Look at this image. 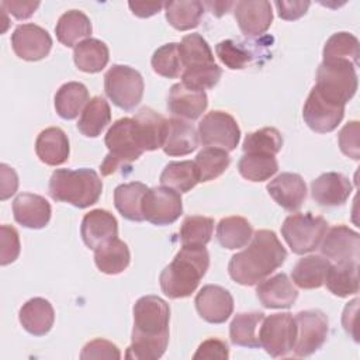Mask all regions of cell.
<instances>
[{
  "instance_id": "6da1fadb",
  "label": "cell",
  "mask_w": 360,
  "mask_h": 360,
  "mask_svg": "<svg viewBox=\"0 0 360 360\" xmlns=\"http://www.w3.org/2000/svg\"><path fill=\"white\" fill-rule=\"evenodd\" d=\"M169 304L158 295L141 297L134 305V328L125 357L158 360L169 343Z\"/></svg>"
},
{
  "instance_id": "7a4b0ae2",
  "label": "cell",
  "mask_w": 360,
  "mask_h": 360,
  "mask_svg": "<svg viewBox=\"0 0 360 360\" xmlns=\"http://www.w3.org/2000/svg\"><path fill=\"white\" fill-rule=\"evenodd\" d=\"M285 259L287 250L277 235L269 229H259L252 235L248 248L231 257L228 271L238 284L255 285L281 267Z\"/></svg>"
},
{
  "instance_id": "3957f363",
  "label": "cell",
  "mask_w": 360,
  "mask_h": 360,
  "mask_svg": "<svg viewBox=\"0 0 360 360\" xmlns=\"http://www.w3.org/2000/svg\"><path fill=\"white\" fill-rule=\"evenodd\" d=\"M208 266L210 255L204 246H183L160 273L159 283L163 294L172 300L190 297Z\"/></svg>"
},
{
  "instance_id": "277c9868",
  "label": "cell",
  "mask_w": 360,
  "mask_h": 360,
  "mask_svg": "<svg viewBox=\"0 0 360 360\" xmlns=\"http://www.w3.org/2000/svg\"><path fill=\"white\" fill-rule=\"evenodd\" d=\"M183 63L181 83L188 87L212 89L222 76V69L215 63L208 42L200 34H188L179 44Z\"/></svg>"
},
{
  "instance_id": "5b68a950",
  "label": "cell",
  "mask_w": 360,
  "mask_h": 360,
  "mask_svg": "<svg viewBox=\"0 0 360 360\" xmlns=\"http://www.w3.org/2000/svg\"><path fill=\"white\" fill-rule=\"evenodd\" d=\"M103 191V181L91 169H58L49 180V195L55 201L69 202L77 208L96 204Z\"/></svg>"
},
{
  "instance_id": "8992f818",
  "label": "cell",
  "mask_w": 360,
  "mask_h": 360,
  "mask_svg": "<svg viewBox=\"0 0 360 360\" xmlns=\"http://www.w3.org/2000/svg\"><path fill=\"white\" fill-rule=\"evenodd\" d=\"M104 143L108 149L107 156L100 165L103 176L112 174L120 166H125L145 152L141 143L138 127L134 118L124 117L117 120L105 134Z\"/></svg>"
},
{
  "instance_id": "52a82bcc",
  "label": "cell",
  "mask_w": 360,
  "mask_h": 360,
  "mask_svg": "<svg viewBox=\"0 0 360 360\" xmlns=\"http://www.w3.org/2000/svg\"><path fill=\"white\" fill-rule=\"evenodd\" d=\"M315 87L332 101L346 105L357 90L356 66L346 60H323L316 70Z\"/></svg>"
},
{
  "instance_id": "ba28073f",
  "label": "cell",
  "mask_w": 360,
  "mask_h": 360,
  "mask_svg": "<svg viewBox=\"0 0 360 360\" xmlns=\"http://www.w3.org/2000/svg\"><path fill=\"white\" fill-rule=\"evenodd\" d=\"M328 231V222L311 212L292 214L281 225V235L295 255L315 250Z\"/></svg>"
},
{
  "instance_id": "9c48e42d",
  "label": "cell",
  "mask_w": 360,
  "mask_h": 360,
  "mask_svg": "<svg viewBox=\"0 0 360 360\" xmlns=\"http://www.w3.org/2000/svg\"><path fill=\"white\" fill-rule=\"evenodd\" d=\"M143 79L138 70L127 65H112L104 76L108 98L125 111L134 110L143 96Z\"/></svg>"
},
{
  "instance_id": "30bf717a",
  "label": "cell",
  "mask_w": 360,
  "mask_h": 360,
  "mask_svg": "<svg viewBox=\"0 0 360 360\" xmlns=\"http://www.w3.org/2000/svg\"><path fill=\"white\" fill-rule=\"evenodd\" d=\"M295 339L297 325L291 314L281 312L264 316L259 328V342L267 354L271 357L287 356L294 349Z\"/></svg>"
},
{
  "instance_id": "8fae6325",
  "label": "cell",
  "mask_w": 360,
  "mask_h": 360,
  "mask_svg": "<svg viewBox=\"0 0 360 360\" xmlns=\"http://www.w3.org/2000/svg\"><path fill=\"white\" fill-rule=\"evenodd\" d=\"M198 136L202 145L233 150L240 139V128L236 120L225 111H211L198 124Z\"/></svg>"
},
{
  "instance_id": "7c38bea8",
  "label": "cell",
  "mask_w": 360,
  "mask_h": 360,
  "mask_svg": "<svg viewBox=\"0 0 360 360\" xmlns=\"http://www.w3.org/2000/svg\"><path fill=\"white\" fill-rule=\"evenodd\" d=\"M294 319L297 325L294 353L298 357H307L325 343L329 332L328 316L319 309H307L298 312Z\"/></svg>"
},
{
  "instance_id": "4fadbf2b",
  "label": "cell",
  "mask_w": 360,
  "mask_h": 360,
  "mask_svg": "<svg viewBox=\"0 0 360 360\" xmlns=\"http://www.w3.org/2000/svg\"><path fill=\"white\" fill-rule=\"evenodd\" d=\"M183 212L180 193L160 186L148 188L142 200V214L153 225H170L179 219Z\"/></svg>"
},
{
  "instance_id": "5bb4252c",
  "label": "cell",
  "mask_w": 360,
  "mask_h": 360,
  "mask_svg": "<svg viewBox=\"0 0 360 360\" xmlns=\"http://www.w3.org/2000/svg\"><path fill=\"white\" fill-rule=\"evenodd\" d=\"M345 115V105L325 97L315 86L302 108L305 124L315 132L326 134L338 128Z\"/></svg>"
},
{
  "instance_id": "9a60e30c",
  "label": "cell",
  "mask_w": 360,
  "mask_h": 360,
  "mask_svg": "<svg viewBox=\"0 0 360 360\" xmlns=\"http://www.w3.org/2000/svg\"><path fill=\"white\" fill-rule=\"evenodd\" d=\"M11 46L20 59L35 62L48 56L52 48V38L45 28L27 22L14 30L11 35Z\"/></svg>"
},
{
  "instance_id": "2e32d148",
  "label": "cell",
  "mask_w": 360,
  "mask_h": 360,
  "mask_svg": "<svg viewBox=\"0 0 360 360\" xmlns=\"http://www.w3.org/2000/svg\"><path fill=\"white\" fill-rule=\"evenodd\" d=\"M198 315L210 323H224L233 312V298L221 285L207 284L194 300Z\"/></svg>"
},
{
  "instance_id": "e0dca14e",
  "label": "cell",
  "mask_w": 360,
  "mask_h": 360,
  "mask_svg": "<svg viewBox=\"0 0 360 360\" xmlns=\"http://www.w3.org/2000/svg\"><path fill=\"white\" fill-rule=\"evenodd\" d=\"M360 236L356 231L346 225H338L326 231L322 242L321 252L336 263L340 262H357L359 263Z\"/></svg>"
},
{
  "instance_id": "ac0fdd59",
  "label": "cell",
  "mask_w": 360,
  "mask_h": 360,
  "mask_svg": "<svg viewBox=\"0 0 360 360\" xmlns=\"http://www.w3.org/2000/svg\"><path fill=\"white\" fill-rule=\"evenodd\" d=\"M208 98L204 90L193 89L184 83H176L170 87L167 96V110L181 120H197L207 108Z\"/></svg>"
},
{
  "instance_id": "d6986e66",
  "label": "cell",
  "mask_w": 360,
  "mask_h": 360,
  "mask_svg": "<svg viewBox=\"0 0 360 360\" xmlns=\"http://www.w3.org/2000/svg\"><path fill=\"white\" fill-rule=\"evenodd\" d=\"M233 15L240 31L245 35H262L269 30L273 21L271 4L266 0L236 1Z\"/></svg>"
},
{
  "instance_id": "ffe728a7",
  "label": "cell",
  "mask_w": 360,
  "mask_h": 360,
  "mask_svg": "<svg viewBox=\"0 0 360 360\" xmlns=\"http://www.w3.org/2000/svg\"><path fill=\"white\" fill-rule=\"evenodd\" d=\"M80 233L89 249H97L100 245L118 236V222L107 210H93L83 217Z\"/></svg>"
},
{
  "instance_id": "44dd1931",
  "label": "cell",
  "mask_w": 360,
  "mask_h": 360,
  "mask_svg": "<svg viewBox=\"0 0 360 360\" xmlns=\"http://www.w3.org/2000/svg\"><path fill=\"white\" fill-rule=\"evenodd\" d=\"M14 219L31 229H41L51 219V204L42 195L32 193H21L13 201Z\"/></svg>"
},
{
  "instance_id": "7402d4cb",
  "label": "cell",
  "mask_w": 360,
  "mask_h": 360,
  "mask_svg": "<svg viewBox=\"0 0 360 360\" xmlns=\"http://www.w3.org/2000/svg\"><path fill=\"white\" fill-rule=\"evenodd\" d=\"M270 197L284 210L297 211L307 197L304 179L297 173H281L267 184Z\"/></svg>"
},
{
  "instance_id": "603a6c76",
  "label": "cell",
  "mask_w": 360,
  "mask_h": 360,
  "mask_svg": "<svg viewBox=\"0 0 360 360\" xmlns=\"http://www.w3.org/2000/svg\"><path fill=\"white\" fill-rule=\"evenodd\" d=\"M256 295L264 308L283 309L292 307L298 291L285 273H278L260 281L256 287Z\"/></svg>"
},
{
  "instance_id": "cb8c5ba5",
  "label": "cell",
  "mask_w": 360,
  "mask_h": 360,
  "mask_svg": "<svg viewBox=\"0 0 360 360\" xmlns=\"http://www.w3.org/2000/svg\"><path fill=\"white\" fill-rule=\"evenodd\" d=\"M352 190L353 186L350 180L336 172L323 173L311 183L312 198L318 204L326 207L342 205L352 194Z\"/></svg>"
},
{
  "instance_id": "d4e9b609",
  "label": "cell",
  "mask_w": 360,
  "mask_h": 360,
  "mask_svg": "<svg viewBox=\"0 0 360 360\" xmlns=\"http://www.w3.org/2000/svg\"><path fill=\"white\" fill-rule=\"evenodd\" d=\"M18 319L28 333L34 336H44L53 326L55 311L48 300L35 297L21 307Z\"/></svg>"
},
{
  "instance_id": "484cf974",
  "label": "cell",
  "mask_w": 360,
  "mask_h": 360,
  "mask_svg": "<svg viewBox=\"0 0 360 360\" xmlns=\"http://www.w3.org/2000/svg\"><path fill=\"white\" fill-rule=\"evenodd\" d=\"M69 139L58 127H49L37 136L35 153L48 166L63 165L69 159Z\"/></svg>"
},
{
  "instance_id": "4316f807",
  "label": "cell",
  "mask_w": 360,
  "mask_h": 360,
  "mask_svg": "<svg viewBox=\"0 0 360 360\" xmlns=\"http://www.w3.org/2000/svg\"><path fill=\"white\" fill-rule=\"evenodd\" d=\"M198 146V132L194 125L181 120H167L166 138L163 143V152L169 156H184L194 152Z\"/></svg>"
},
{
  "instance_id": "83f0119b",
  "label": "cell",
  "mask_w": 360,
  "mask_h": 360,
  "mask_svg": "<svg viewBox=\"0 0 360 360\" xmlns=\"http://www.w3.org/2000/svg\"><path fill=\"white\" fill-rule=\"evenodd\" d=\"M134 120L138 127L143 150H156L163 146L167 129V120L149 107L141 108Z\"/></svg>"
},
{
  "instance_id": "f1b7e54d",
  "label": "cell",
  "mask_w": 360,
  "mask_h": 360,
  "mask_svg": "<svg viewBox=\"0 0 360 360\" xmlns=\"http://www.w3.org/2000/svg\"><path fill=\"white\" fill-rule=\"evenodd\" d=\"M330 267L329 259L319 255H309L300 259L291 271L294 284L304 290L319 288L325 284L326 273Z\"/></svg>"
},
{
  "instance_id": "f546056e",
  "label": "cell",
  "mask_w": 360,
  "mask_h": 360,
  "mask_svg": "<svg viewBox=\"0 0 360 360\" xmlns=\"http://www.w3.org/2000/svg\"><path fill=\"white\" fill-rule=\"evenodd\" d=\"M129 262L128 245L120 238H112L94 249V263L101 273L120 274L129 266Z\"/></svg>"
},
{
  "instance_id": "4dcf8cb0",
  "label": "cell",
  "mask_w": 360,
  "mask_h": 360,
  "mask_svg": "<svg viewBox=\"0 0 360 360\" xmlns=\"http://www.w3.org/2000/svg\"><path fill=\"white\" fill-rule=\"evenodd\" d=\"M108 59V46L97 38H87L79 42L73 49L75 65L86 73L101 72L107 66Z\"/></svg>"
},
{
  "instance_id": "1f68e13d",
  "label": "cell",
  "mask_w": 360,
  "mask_h": 360,
  "mask_svg": "<svg viewBox=\"0 0 360 360\" xmlns=\"http://www.w3.org/2000/svg\"><path fill=\"white\" fill-rule=\"evenodd\" d=\"M90 18L80 10H69L63 13L55 27L56 38L65 46H75L83 38L91 34Z\"/></svg>"
},
{
  "instance_id": "d6a6232c",
  "label": "cell",
  "mask_w": 360,
  "mask_h": 360,
  "mask_svg": "<svg viewBox=\"0 0 360 360\" xmlns=\"http://www.w3.org/2000/svg\"><path fill=\"white\" fill-rule=\"evenodd\" d=\"M146 191L148 187L139 181L120 184L114 190V204L117 211L129 221H143L142 200Z\"/></svg>"
},
{
  "instance_id": "836d02e7",
  "label": "cell",
  "mask_w": 360,
  "mask_h": 360,
  "mask_svg": "<svg viewBox=\"0 0 360 360\" xmlns=\"http://www.w3.org/2000/svg\"><path fill=\"white\" fill-rule=\"evenodd\" d=\"M359 263L340 262L330 264L326 273V287L336 297H349L359 292Z\"/></svg>"
},
{
  "instance_id": "e575fe53",
  "label": "cell",
  "mask_w": 360,
  "mask_h": 360,
  "mask_svg": "<svg viewBox=\"0 0 360 360\" xmlns=\"http://www.w3.org/2000/svg\"><path fill=\"white\" fill-rule=\"evenodd\" d=\"M264 319V314L259 311L236 314L229 325L231 342L243 347H260L259 328Z\"/></svg>"
},
{
  "instance_id": "d590c367",
  "label": "cell",
  "mask_w": 360,
  "mask_h": 360,
  "mask_svg": "<svg viewBox=\"0 0 360 360\" xmlns=\"http://www.w3.org/2000/svg\"><path fill=\"white\" fill-rule=\"evenodd\" d=\"M87 101V87L80 82H68L55 94V110L63 120H73L86 107Z\"/></svg>"
},
{
  "instance_id": "8d00e7d4",
  "label": "cell",
  "mask_w": 360,
  "mask_h": 360,
  "mask_svg": "<svg viewBox=\"0 0 360 360\" xmlns=\"http://www.w3.org/2000/svg\"><path fill=\"white\" fill-rule=\"evenodd\" d=\"M111 121L110 104L100 96L90 98L77 121V129L89 138L98 136Z\"/></svg>"
},
{
  "instance_id": "74e56055",
  "label": "cell",
  "mask_w": 360,
  "mask_h": 360,
  "mask_svg": "<svg viewBox=\"0 0 360 360\" xmlns=\"http://www.w3.org/2000/svg\"><path fill=\"white\" fill-rule=\"evenodd\" d=\"M253 235L252 225L243 217H226L217 225V239L225 249L233 250L246 246Z\"/></svg>"
},
{
  "instance_id": "f35d334b",
  "label": "cell",
  "mask_w": 360,
  "mask_h": 360,
  "mask_svg": "<svg viewBox=\"0 0 360 360\" xmlns=\"http://www.w3.org/2000/svg\"><path fill=\"white\" fill-rule=\"evenodd\" d=\"M167 22L179 30L188 31L200 24L204 14V4L198 0H180L165 3Z\"/></svg>"
},
{
  "instance_id": "ab89813d",
  "label": "cell",
  "mask_w": 360,
  "mask_h": 360,
  "mask_svg": "<svg viewBox=\"0 0 360 360\" xmlns=\"http://www.w3.org/2000/svg\"><path fill=\"white\" fill-rule=\"evenodd\" d=\"M238 170L243 179L259 183L274 176L278 170V163L274 155L245 153L239 159Z\"/></svg>"
},
{
  "instance_id": "60d3db41",
  "label": "cell",
  "mask_w": 360,
  "mask_h": 360,
  "mask_svg": "<svg viewBox=\"0 0 360 360\" xmlns=\"http://www.w3.org/2000/svg\"><path fill=\"white\" fill-rule=\"evenodd\" d=\"M200 181L194 162H170L165 166L160 174V183L165 187L180 193L190 191Z\"/></svg>"
},
{
  "instance_id": "b9f144b4",
  "label": "cell",
  "mask_w": 360,
  "mask_h": 360,
  "mask_svg": "<svg viewBox=\"0 0 360 360\" xmlns=\"http://www.w3.org/2000/svg\"><path fill=\"white\" fill-rule=\"evenodd\" d=\"M231 158L226 150L221 148L208 146L204 148L198 155L195 156L194 165L198 173L200 181H210L221 176L229 166Z\"/></svg>"
},
{
  "instance_id": "7bdbcfd3",
  "label": "cell",
  "mask_w": 360,
  "mask_h": 360,
  "mask_svg": "<svg viewBox=\"0 0 360 360\" xmlns=\"http://www.w3.org/2000/svg\"><path fill=\"white\" fill-rule=\"evenodd\" d=\"M323 60H346L357 66L359 39L345 31L330 35L323 46Z\"/></svg>"
},
{
  "instance_id": "ee69618b",
  "label": "cell",
  "mask_w": 360,
  "mask_h": 360,
  "mask_svg": "<svg viewBox=\"0 0 360 360\" xmlns=\"http://www.w3.org/2000/svg\"><path fill=\"white\" fill-rule=\"evenodd\" d=\"M214 219L202 215L186 217L180 226L183 246H205L212 236Z\"/></svg>"
},
{
  "instance_id": "f6af8a7d",
  "label": "cell",
  "mask_w": 360,
  "mask_h": 360,
  "mask_svg": "<svg viewBox=\"0 0 360 360\" xmlns=\"http://www.w3.org/2000/svg\"><path fill=\"white\" fill-rule=\"evenodd\" d=\"M153 72L167 79H176L183 73V63L179 52V44L170 42L158 48L150 59Z\"/></svg>"
},
{
  "instance_id": "bcb514c9",
  "label": "cell",
  "mask_w": 360,
  "mask_h": 360,
  "mask_svg": "<svg viewBox=\"0 0 360 360\" xmlns=\"http://www.w3.org/2000/svg\"><path fill=\"white\" fill-rule=\"evenodd\" d=\"M283 148V136L278 129L266 127L255 132H249L243 141L242 149L245 153H278Z\"/></svg>"
},
{
  "instance_id": "7dc6e473",
  "label": "cell",
  "mask_w": 360,
  "mask_h": 360,
  "mask_svg": "<svg viewBox=\"0 0 360 360\" xmlns=\"http://www.w3.org/2000/svg\"><path fill=\"white\" fill-rule=\"evenodd\" d=\"M215 52L219 60L232 70L243 69L252 60V53L232 39H225L217 44Z\"/></svg>"
},
{
  "instance_id": "c3c4849f",
  "label": "cell",
  "mask_w": 360,
  "mask_h": 360,
  "mask_svg": "<svg viewBox=\"0 0 360 360\" xmlns=\"http://www.w3.org/2000/svg\"><path fill=\"white\" fill-rule=\"evenodd\" d=\"M21 250L20 236L14 226L1 225L0 226V264L7 266L18 257Z\"/></svg>"
},
{
  "instance_id": "681fc988",
  "label": "cell",
  "mask_w": 360,
  "mask_h": 360,
  "mask_svg": "<svg viewBox=\"0 0 360 360\" xmlns=\"http://www.w3.org/2000/svg\"><path fill=\"white\" fill-rule=\"evenodd\" d=\"M82 360L90 359H121L120 349L110 340L105 339H94L84 345L80 353Z\"/></svg>"
},
{
  "instance_id": "f907efd6",
  "label": "cell",
  "mask_w": 360,
  "mask_h": 360,
  "mask_svg": "<svg viewBox=\"0 0 360 360\" xmlns=\"http://www.w3.org/2000/svg\"><path fill=\"white\" fill-rule=\"evenodd\" d=\"M359 132H360V127H359V122L357 121H350L347 122L339 132V146H340V150L354 159V160H359L360 158V153H359Z\"/></svg>"
},
{
  "instance_id": "816d5d0a",
  "label": "cell",
  "mask_w": 360,
  "mask_h": 360,
  "mask_svg": "<svg viewBox=\"0 0 360 360\" xmlns=\"http://www.w3.org/2000/svg\"><path fill=\"white\" fill-rule=\"evenodd\" d=\"M228 357H229V347H228V345L224 340L217 339V338H210V339L204 340L198 346L197 352L193 354L194 360H198V359L226 360Z\"/></svg>"
},
{
  "instance_id": "f5cc1de1",
  "label": "cell",
  "mask_w": 360,
  "mask_h": 360,
  "mask_svg": "<svg viewBox=\"0 0 360 360\" xmlns=\"http://www.w3.org/2000/svg\"><path fill=\"white\" fill-rule=\"evenodd\" d=\"M18 188V176L13 167L6 163L0 165V198L4 201L15 194Z\"/></svg>"
},
{
  "instance_id": "db71d44e",
  "label": "cell",
  "mask_w": 360,
  "mask_h": 360,
  "mask_svg": "<svg viewBox=\"0 0 360 360\" xmlns=\"http://www.w3.org/2000/svg\"><path fill=\"white\" fill-rule=\"evenodd\" d=\"M274 6L277 7L280 18L285 21H294L302 17L308 11L311 3L309 1H276Z\"/></svg>"
},
{
  "instance_id": "11a10c76",
  "label": "cell",
  "mask_w": 360,
  "mask_h": 360,
  "mask_svg": "<svg viewBox=\"0 0 360 360\" xmlns=\"http://www.w3.org/2000/svg\"><path fill=\"white\" fill-rule=\"evenodd\" d=\"M39 7V1H1V8L13 14L17 20L30 18Z\"/></svg>"
},
{
  "instance_id": "9f6ffc18",
  "label": "cell",
  "mask_w": 360,
  "mask_h": 360,
  "mask_svg": "<svg viewBox=\"0 0 360 360\" xmlns=\"http://www.w3.org/2000/svg\"><path fill=\"white\" fill-rule=\"evenodd\" d=\"M131 11L134 15L141 17V18H148L155 14H158L162 7H165V3H145V1H129L128 3Z\"/></svg>"
},
{
  "instance_id": "6f0895ef",
  "label": "cell",
  "mask_w": 360,
  "mask_h": 360,
  "mask_svg": "<svg viewBox=\"0 0 360 360\" xmlns=\"http://www.w3.org/2000/svg\"><path fill=\"white\" fill-rule=\"evenodd\" d=\"M357 304H359V300L354 298L352 302H349L346 307H345V311H343V316H342V323H343V328L347 333H350L354 340L357 342V335L354 332V322L352 321L354 316H356V311H357Z\"/></svg>"
},
{
  "instance_id": "680465c9",
  "label": "cell",
  "mask_w": 360,
  "mask_h": 360,
  "mask_svg": "<svg viewBox=\"0 0 360 360\" xmlns=\"http://www.w3.org/2000/svg\"><path fill=\"white\" fill-rule=\"evenodd\" d=\"M204 6H207V7H210V10H211V13L214 14V15H217V17H221V15H224L225 13H228L229 11V8L231 7H233V1H205V3H202Z\"/></svg>"
}]
</instances>
